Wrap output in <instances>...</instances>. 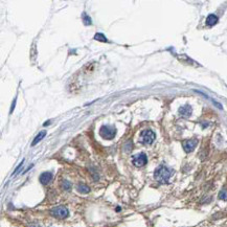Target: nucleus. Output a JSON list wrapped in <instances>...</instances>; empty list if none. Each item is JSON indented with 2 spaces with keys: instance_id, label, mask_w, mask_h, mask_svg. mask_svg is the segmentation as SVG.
Wrapping results in <instances>:
<instances>
[{
  "instance_id": "f257e3e1",
  "label": "nucleus",
  "mask_w": 227,
  "mask_h": 227,
  "mask_svg": "<svg viewBox=\"0 0 227 227\" xmlns=\"http://www.w3.org/2000/svg\"><path fill=\"white\" fill-rule=\"evenodd\" d=\"M172 170H170L168 168H167L165 165H160L156 168L154 173V177L159 183H168V180H170L172 176Z\"/></svg>"
},
{
  "instance_id": "f03ea898",
  "label": "nucleus",
  "mask_w": 227,
  "mask_h": 227,
  "mask_svg": "<svg viewBox=\"0 0 227 227\" xmlns=\"http://www.w3.org/2000/svg\"><path fill=\"white\" fill-rule=\"evenodd\" d=\"M139 138H140V142H142V145L150 146L154 142L155 138H156V135H155V133L153 131H151V130H143V131L140 133Z\"/></svg>"
},
{
  "instance_id": "7ed1b4c3",
  "label": "nucleus",
  "mask_w": 227,
  "mask_h": 227,
  "mask_svg": "<svg viewBox=\"0 0 227 227\" xmlns=\"http://www.w3.org/2000/svg\"><path fill=\"white\" fill-rule=\"evenodd\" d=\"M116 134V129L112 126H103L99 129V135L105 139L111 140Z\"/></svg>"
},
{
  "instance_id": "20e7f679",
  "label": "nucleus",
  "mask_w": 227,
  "mask_h": 227,
  "mask_svg": "<svg viewBox=\"0 0 227 227\" xmlns=\"http://www.w3.org/2000/svg\"><path fill=\"white\" fill-rule=\"evenodd\" d=\"M50 214L56 218L65 219L68 217L69 212L65 206H57V207H54V208L50 210Z\"/></svg>"
},
{
  "instance_id": "39448f33",
  "label": "nucleus",
  "mask_w": 227,
  "mask_h": 227,
  "mask_svg": "<svg viewBox=\"0 0 227 227\" xmlns=\"http://www.w3.org/2000/svg\"><path fill=\"white\" fill-rule=\"evenodd\" d=\"M132 162H133V164L137 168L143 167V165H146V162H148L146 155L145 153H139V154L134 155V156H133V159H132Z\"/></svg>"
},
{
  "instance_id": "423d86ee",
  "label": "nucleus",
  "mask_w": 227,
  "mask_h": 227,
  "mask_svg": "<svg viewBox=\"0 0 227 227\" xmlns=\"http://www.w3.org/2000/svg\"><path fill=\"white\" fill-rule=\"evenodd\" d=\"M198 143V140L197 139H187V140H184L183 143H182V146H183V150L186 152V153H190V152H193L195 150L196 146H197Z\"/></svg>"
},
{
  "instance_id": "0eeeda50",
  "label": "nucleus",
  "mask_w": 227,
  "mask_h": 227,
  "mask_svg": "<svg viewBox=\"0 0 227 227\" xmlns=\"http://www.w3.org/2000/svg\"><path fill=\"white\" fill-rule=\"evenodd\" d=\"M40 182L42 184H47L51 181L52 179V174L49 173V172H45V173H42L40 176Z\"/></svg>"
},
{
  "instance_id": "6e6552de",
  "label": "nucleus",
  "mask_w": 227,
  "mask_h": 227,
  "mask_svg": "<svg viewBox=\"0 0 227 227\" xmlns=\"http://www.w3.org/2000/svg\"><path fill=\"white\" fill-rule=\"evenodd\" d=\"M192 111H193L192 107H190V105H184V106L179 108V113L182 116H190L192 114Z\"/></svg>"
},
{
  "instance_id": "1a4fd4ad",
  "label": "nucleus",
  "mask_w": 227,
  "mask_h": 227,
  "mask_svg": "<svg viewBox=\"0 0 227 227\" xmlns=\"http://www.w3.org/2000/svg\"><path fill=\"white\" fill-rule=\"evenodd\" d=\"M218 22V17L216 15H214V14H212V15H209L208 17L206 18V24L208 26H212V25H215L216 23Z\"/></svg>"
},
{
  "instance_id": "9d476101",
  "label": "nucleus",
  "mask_w": 227,
  "mask_h": 227,
  "mask_svg": "<svg viewBox=\"0 0 227 227\" xmlns=\"http://www.w3.org/2000/svg\"><path fill=\"white\" fill-rule=\"evenodd\" d=\"M45 135H46V132L45 131H42V132H39V134L37 135V136L35 137V139H34V142H32V146H36L39 142H41V140L43 139L44 137H45Z\"/></svg>"
},
{
  "instance_id": "9b49d317",
  "label": "nucleus",
  "mask_w": 227,
  "mask_h": 227,
  "mask_svg": "<svg viewBox=\"0 0 227 227\" xmlns=\"http://www.w3.org/2000/svg\"><path fill=\"white\" fill-rule=\"evenodd\" d=\"M77 190L82 194H88L90 192V189H89V186H87L86 184L81 183V184L77 185Z\"/></svg>"
},
{
  "instance_id": "f8f14e48",
  "label": "nucleus",
  "mask_w": 227,
  "mask_h": 227,
  "mask_svg": "<svg viewBox=\"0 0 227 227\" xmlns=\"http://www.w3.org/2000/svg\"><path fill=\"white\" fill-rule=\"evenodd\" d=\"M82 18H83V21H84V24H85V25H90V24H91V19H90L89 16L87 15V14H86V13H83Z\"/></svg>"
},
{
  "instance_id": "ddd939ff",
  "label": "nucleus",
  "mask_w": 227,
  "mask_h": 227,
  "mask_svg": "<svg viewBox=\"0 0 227 227\" xmlns=\"http://www.w3.org/2000/svg\"><path fill=\"white\" fill-rule=\"evenodd\" d=\"M94 39H95V40H98V41H101V42H109V41H108V39L105 37L103 34H96L94 36Z\"/></svg>"
},
{
  "instance_id": "4468645a",
  "label": "nucleus",
  "mask_w": 227,
  "mask_h": 227,
  "mask_svg": "<svg viewBox=\"0 0 227 227\" xmlns=\"http://www.w3.org/2000/svg\"><path fill=\"white\" fill-rule=\"evenodd\" d=\"M219 198L221 200H225L227 201V190H222L220 193H219Z\"/></svg>"
},
{
  "instance_id": "2eb2a0df",
  "label": "nucleus",
  "mask_w": 227,
  "mask_h": 227,
  "mask_svg": "<svg viewBox=\"0 0 227 227\" xmlns=\"http://www.w3.org/2000/svg\"><path fill=\"white\" fill-rule=\"evenodd\" d=\"M62 186H63V189H64L65 190H70V187H71V183L69 181H67V180H64V181H63Z\"/></svg>"
},
{
  "instance_id": "dca6fc26",
  "label": "nucleus",
  "mask_w": 227,
  "mask_h": 227,
  "mask_svg": "<svg viewBox=\"0 0 227 227\" xmlns=\"http://www.w3.org/2000/svg\"><path fill=\"white\" fill-rule=\"evenodd\" d=\"M22 164H23V161H22V162H20V164H19L18 167H17V168H16V170H15V172H14V173H13V175H16V173H17V172L19 171V168H20L22 167Z\"/></svg>"
},
{
  "instance_id": "f3484780",
  "label": "nucleus",
  "mask_w": 227,
  "mask_h": 227,
  "mask_svg": "<svg viewBox=\"0 0 227 227\" xmlns=\"http://www.w3.org/2000/svg\"><path fill=\"white\" fill-rule=\"evenodd\" d=\"M29 227H40L38 225V224H32V225H30Z\"/></svg>"
},
{
  "instance_id": "a211bd4d",
  "label": "nucleus",
  "mask_w": 227,
  "mask_h": 227,
  "mask_svg": "<svg viewBox=\"0 0 227 227\" xmlns=\"http://www.w3.org/2000/svg\"><path fill=\"white\" fill-rule=\"evenodd\" d=\"M49 123H50V120H48V121H46L45 124H44V126H47V124H49Z\"/></svg>"
}]
</instances>
